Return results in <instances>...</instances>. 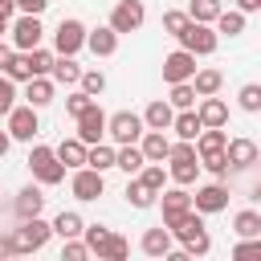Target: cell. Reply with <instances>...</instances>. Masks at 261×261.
Segmentation results:
<instances>
[{
    "label": "cell",
    "mask_w": 261,
    "mask_h": 261,
    "mask_svg": "<svg viewBox=\"0 0 261 261\" xmlns=\"http://www.w3.org/2000/svg\"><path fill=\"white\" fill-rule=\"evenodd\" d=\"M241 110H249V114H261V86L257 82H249V86H241Z\"/></svg>",
    "instance_id": "ab89813d"
},
{
    "label": "cell",
    "mask_w": 261,
    "mask_h": 261,
    "mask_svg": "<svg viewBox=\"0 0 261 261\" xmlns=\"http://www.w3.org/2000/svg\"><path fill=\"white\" fill-rule=\"evenodd\" d=\"M29 57H33V73H37V77H41V73H53V61H57V57H53L49 49L37 45V49H29Z\"/></svg>",
    "instance_id": "60d3db41"
},
{
    "label": "cell",
    "mask_w": 261,
    "mask_h": 261,
    "mask_svg": "<svg viewBox=\"0 0 261 261\" xmlns=\"http://www.w3.org/2000/svg\"><path fill=\"white\" fill-rule=\"evenodd\" d=\"M12 57H16V45H4V41H0V69H8Z\"/></svg>",
    "instance_id": "f907efd6"
},
{
    "label": "cell",
    "mask_w": 261,
    "mask_h": 261,
    "mask_svg": "<svg viewBox=\"0 0 261 261\" xmlns=\"http://www.w3.org/2000/svg\"><path fill=\"white\" fill-rule=\"evenodd\" d=\"M86 33H90V29H86L82 20H73V16H69V20H61V24H57V33H53V49H57V53H65V57H73V53L86 45Z\"/></svg>",
    "instance_id": "ba28073f"
},
{
    "label": "cell",
    "mask_w": 261,
    "mask_h": 261,
    "mask_svg": "<svg viewBox=\"0 0 261 261\" xmlns=\"http://www.w3.org/2000/svg\"><path fill=\"white\" fill-rule=\"evenodd\" d=\"M241 12H261V0H237Z\"/></svg>",
    "instance_id": "816d5d0a"
},
{
    "label": "cell",
    "mask_w": 261,
    "mask_h": 261,
    "mask_svg": "<svg viewBox=\"0 0 261 261\" xmlns=\"http://www.w3.org/2000/svg\"><path fill=\"white\" fill-rule=\"evenodd\" d=\"M49 237H53V224H45L41 216H33V220H20V228H12L8 237H0V245H4V257H20V253L45 249Z\"/></svg>",
    "instance_id": "6da1fadb"
},
{
    "label": "cell",
    "mask_w": 261,
    "mask_h": 261,
    "mask_svg": "<svg viewBox=\"0 0 261 261\" xmlns=\"http://www.w3.org/2000/svg\"><path fill=\"white\" fill-rule=\"evenodd\" d=\"M159 204H163V224H167V228H171L184 212H192V208H196V204H192V196L184 192V184H179V188H171V192H163V196H159Z\"/></svg>",
    "instance_id": "9a60e30c"
},
{
    "label": "cell",
    "mask_w": 261,
    "mask_h": 261,
    "mask_svg": "<svg viewBox=\"0 0 261 261\" xmlns=\"http://www.w3.org/2000/svg\"><path fill=\"white\" fill-rule=\"evenodd\" d=\"M192 86H196V94H200V98H208V94H216V90L224 86V77H220V69H196Z\"/></svg>",
    "instance_id": "d6a6232c"
},
{
    "label": "cell",
    "mask_w": 261,
    "mask_h": 261,
    "mask_svg": "<svg viewBox=\"0 0 261 261\" xmlns=\"http://www.w3.org/2000/svg\"><path fill=\"white\" fill-rule=\"evenodd\" d=\"M192 204L200 212H220V208H228V188L224 184H204V188H196Z\"/></svg>",
    "instance_id": "2e32d148"
},
{
    "label": "cell",
    "mask_w": 261,
    "mask_h": 261,
    "mask_svg": "<svg viewBox=\"0 0 261 261\" xmlns=\"http://www.w3.org/2000/svg\"><path fill=\"white\" fill-rule=\"evenodd\" d=\"M130 253V245H126V237H118V232H110L106 241H102V249H98V257H106V261H122Z\"/></svg>",
    "instance_id": "8d00e7d4"
},
{
    "label": "cell",
    "mask_w": 261,
    "mask_h": 261,
    "mask_svg": "<svg viewBox=\"0 0 261 261\" xmlns=\"http://www.w3.org/2000/svg\"><path fill=\"white\" fill-rule=\"evenodd\" d=\"M57 155H61V163H65V167H86V155H90V143H86V139H61V147H57Z\"/></svg>",
    "instance_id": "7402d4cb"
},
{
    "label": "cell",
    "mask_w": 261,
    "mask_h": 261,
    "mask_svg": "<svg viewBox=\"0 0 261 261\" xmlns=\"http://www.w3.org/2000/svg\"><path fill=\"white\" fill-rule=\"evenodd\" d=\"M220 12H224L220 0H192V4H188V16H192V20H204V24H216Z\"/></svg>",
    "instance_id": "4dcf8cb0"
},
{
    "label": "cell",
    "mask_w": 261,
    "mask_h": 261,
    "mask_svg": "<svg viewBox=\"0 0 261 261\" xmlns=\"http://www.w3.org/2000/svg\"><path fill=\"white\" fill-rule=\"evenodd\" d=\"M200 122H204V126H224V122H228V106H224L216 94H208V98L200 102Z\"/></svg>",
    "instance_id": "603a6c76"
},
{
    "label": "cell",
    "mask_w": 261,
    "mask_h": 261,
    "mask_svg": "<svg viewBox=\"0 0 261 261\" xmlns=\"http://www.w3.org/2000/svg\"><path fill=\"white\" fill-rule=\"evenodd\" d=\"M53 232H57L61 241H69V237H82V232H86V224H82V216H77V212H57Z\"/></svg>",
    "instance_id": "f1b7e54d"
},
{
    "label": "cell",
    "mask_w": 261,
    "mask_h": 261,
    "mask_svg": "<svg viewBox=\"0 0 261 261\" xmlns=\"http://www.w3.org/2000/svg\"><path fill=\"white\" fill-rule=\"evenodd\" d=\"M8 16H12V12H8V8H0V33H8Z\"/></svg>",
    "instance_id": "f5cc1de1"
},
{
    "label": "cell",
    "mask_w": 261,
    "mask_h": 261,
    "mask_svg": "<svg viewBox=\"0 0 261 261\" xmlns=\"http://www.w3.org/2000/svg\"><path fill=\"white\" fill-rule=\"evenodd\" d=\"M82 237H86L90 253H98V249H102V241L110 237V228H106V224H86V232H82Z\"/></svg>",
    "instance_id": "7dc6e473"
},
{
    "label": "cell",
    "mask_w": 261,
    "mask_h": 261,
    "mask_svg": "<svg viewBox=\"0 0 261 261\" xmlns=\"http://www.w3.org/2000/svg\"><path fill=\"white\" fill-rule=\"evenodd\" d=\"M139 179H143L151 192H163V179H167V171H163V163H151V167H143V171H139Z\"/></svg>",
    "instance_id": "b9f144b4"
},
{
    "label": "cell",
    "mask_w": 261,
    "mask_h": 261,
    "mask_svg": "<svg viewBox=\"0 0 261 261\" xmlns=\"http://www.w3.org/2000/svg\"><path fill=\"white\" fill-rule=\"evenodd\" d=\"M188 24H192V16H188V12H179V8H171V12H163V33H167V37H175V41H179Z\"/></svg>",
    "instance_id": "74e56055"
},
{
    "label": "cell",
    "mask_w": 261,
    "mask_h": 261,
    "mask_svg": "<svg viewBox=\"0 0 261 261\" xmlns=\"http://www.w3.org/2000/svg\"><path fill=\"white\" fill-rule=\"evenodd\" d=\"M196 77V53L192 49H175L163 57V82L175 86V82H192Z\"/></svg>",
    "instance_id": "8992f818"
},
{
    "label": "cell",
    "mask_w": 261,
    "mask_h": 261,
    "mask_svg": "<svg viewBox=\"0 0 261 261\" xmlns=\"http://www.w3.org/2000/svg\"><path fill=\"white\" fill-rule=\"evenodd\" d=\"M196 98H200V94H196V86H192V82H175L167 102H171L175 110H192V106H196Z\"/></svg>",
    "instance_id": "e575fe53"
},
{
    "label": "cell",
    "mask_w": 261,
    "mask_h": 261,
    "mask_svg": "<svg viewBox=\"0 0 261 261\" xmlns=\"http://www.w3.org/2000/svg\"><path fill=\"white\" fill-rule=\"evenodd\" d=\"M155 196H159V192H151L143 179H130V184H126V200H130L135 208H151V204H155Z\"/></svg>",
    "instance_id": "d590c367"
},
{
    "label": "cell",
    "mask_w": 261,
    "mask_h": 261,
    "mask_svg": "<svg viewBox=\"0 0 261 261\" xmlns=\"http://www.w3.org/2000/svg\"><path fill=\"white\" fill-rule=\"evenodd\" d=\"M37 130H41V126H37V106H12V110H8V135H12V139L33 143Z\"/></svg>",
    "instance_id": "8fae6325"
},
{
    "label": "cell",
    "mask_w": 261,
    "mask_h": 261,
    "mask_svg": "<svg viewBox=\"0 0 261 261\" xmlns=\"http://www.w3.org/2000/svg\"><path fill=\"white\" fill-rule=\"evenodd\" d=\"M4 73H8L12 82H29V77H37V73H33V57L20 53V49H16V57H12V65H8Z\"/></svg>",
    "instance_id": "f35d334b"
},
{
    "label": "cell",
    "mask_w": 261,
    "mask_h": 261,
    "mask_svg": "<svg viewBox=\"0 0 261 261\" xmlns=\"http://www.w3.org/2000/svg\"><path fill=\"white\" fill-rule=\"evenodd\" d=\"M139 147H143V155H147V163H163V159L171 155V139H167L163 130H147Z\"/></svg>",
    "instance_id": "ffe728a7"
},
{
    "label": "cell",
    "mask_w": 261,
    "mask_h": 261,
    "mask_svg": "<svg viewBox=\"0 0 261 261\" xmlns=\"http://www.w3.org/2000/svg\"><path fill=\"white\" fill-rule=\"evenodd\" d=\"M86 163H90V167H98V171H106V167H114V163H118V151H114V147H106V143H90Z\"/></svg>",
    "instance_id": "836d02e7"
},
{
    "label": "cell",
    "mask_w": 261,
    "mask_h": 261,
    "mask_svg": "<svg viewBox=\"0 0 261 261\" xmlns=\"http://www.w3.org/2000/svg\"><path fill=\"white\" fill-rule=\"evenodd\" d=\"M69 188H73V196H77V200H98V196H102V188H106V179H102V171H98V167H90V163H86V167H77V171H73V184H69Z\"/></svg>",
    "instance_id": "7c38bea8"
},
{
    "label": "cell",
    "mask_w": 261,
    "mask_h": 261,
    "mask_svg": "<svg viewBox=\"0 0 261 261\" xmlns=\"http://www.w3.org/2000/svg\"><path fill=\"white\" fill-rule=\"evenodd\" d=\"M200 167H208L212 175H224V171H228V151H212V155H200Z\"/></svg>",
    "instance_id": "7bdbcfd3"
},
{
    "label": "cell",
    "mask_w": 261,
    "mask_h": 261,
    "mask_svg": "<svg viewBox=\"0 0 261 261\" xmlns=\"http://www.w3.org/2000/svg\"><path fill=\"white\" fill-rule=\"evenodd\" d=\"M171 130L179 135V139H200V130H204V122H200V110H179L175 114V122H171Z\"/></svg>",
    "instance_id": "cb8c5ba5"
},
{
    "label": "cell",
    "mask_w": 261,
    "mask_h": 261,
    "mask_svg": "<svg viewBox=\"0 0 261 261\" xmlns=\"http://www.w3.org/2000/svg\"><path fill=\"white\" fill-rule=\"evenodd\" d=\"M216 33H224V37H241V33H245V12H241V8H232V12L224 8V12L216 16Z\"/></svg>",
    "instance_id": "1f68e13d"
},
{
    "label": "cell",
    "mask_w": 261,
    "mask_h": 261,
    "mask_svg": "<svg viewBox=\"0 0 261 261\" xmlns=\"http://www.w3.org/2000/svg\"><path fill=\"white\" fill-rule=\"evenodd\" d=\"M143 122H147V130H171V122H175V106H171L167 98H155V102L147 106Z\"/></svg>",
    "instance_id": "d6986e66"
},
{
    "label": "cell",
    "mask_w": 261,
    "mask_h": 261,
    "mask_svg": "<svg viewBox=\"0 0 261 261\" xmlns=\"http://www.w3.org/2000/svg\"><path fill=\"white\" fill-rule=\"evenodd\" d=\"M16 8H20V12H33V16H41V12L49 8V0H16Z\"/></svg>",
    "instance_id": "681fc988"
},
{
    "label": "cell",
    "mask_w": 261,
    "mask_h": 261,
    "mask_svg": "<svg viewBox=\"0 0 261 261\" xmlns=\"http://www.w3.org/2000/svg\"><path fill=\"white\" fill-rule=\"evenodd\" d=\"M204 212L200 208H192V212H184L175 224H171V232L184 241V249L192 253V257H204L208 249H212V237H208V228H204V220H200Z\"/></svg>",
    "instance_id": "7a4b0ae2"
},
{
    "label": "cell",
    "mask_w": 261,
    "mask_h": 261,
    "mask_svg": "<svg viewBox=\"0 0 261 261\" xmlns=\"http://www.w3.org/2000/svg\"><path fill=\"white\" fill-rule=\"evenodd\" d=\"M41 37H45V29H41V16H33V12H24V16L12 24V45H16L20 53L37 49V45H41Z\"/></svg>",
    "instance_id": "30bf717a"
},
{
    "label": "cell",
    "mask_w": 261,
    "mask_h": 261,
    "mask_svg": "<svg viewBox=\"0 0 261 261\" xmlns=\"http://www.w3.org/2000/svg\"><path fill=\"white\" fill-rule=\"evenodd\" d=\"M106 122H110V118H106V114H102V106L94 102L90 110H82V114H77V139H86V143H98V139L106 135Z\"/></svg>",
    "instance_id": "4fadbf2b"
},
{
    "label": "cell",
    "mask_w": 261,
    "mask_h": 261,
    "mask_svg": "<svg viewBox=\"0 0 261 261\" xmlns=\"http://www.w3.org/2000/svg\"><path fill=\"white\" fill-rule=\"evenodd\" d=\"M90 106H94V94H86V90H77V94H69V98H65V110H69L73 118H77L82 110H90Z\"/></svg>",
    "instance_id": "bcb514c9"
},
{
    "label": "cell",
    "mask_w": 261,
    "mask_h": 261,
    "mask_svg": "<svg viewBox=\"0 0 261 261\" xmlns=\"http://www.w3.org/2000/svg\"><path fill=\"white\" fill-rule=\"evenodd\" d=\"M12 208H16L20 220H33V216H41V208H45V192H41L37 184H29V188L16 192V204H12Z\"/></svg>",
    "instance_id": "ac0fdd59"
},
{
    "label": "cell",
    "mask_w": 261,
    "mask_h": 261,
    "mask_svg": "<svg viewBox=\"0 0 261 261\" xmlns=\"http://www.w3.org/2000/svg\"><path fill=\"white\" fill-rule=\"evenodd\" d=\"M143 114H130V110H118V114H110V122H106V135L114 139V143H135V139H143Z\"/></svg>",
    "instance_id": "52a82bcc"
},
{
    "label": "cell",
    "mask_w": 261,
    "mask_h": 261,
    "mask_svg": "<svg viewBox=\"0 0 261 261\" xmlns=\"http://www.w3.org/2000/svg\"><path fill=\"white\" fill-rule=\"evenodd\" d=\"M257 200H261V188H257Z\"/></svg>",
    "instance_id": "11a10c76"
},
{
    "label": "cell",
    "mask_w": 261,
    "mask_h": 261,
    "mask_svg": "<svg viewBox=\"0 0 261 261\" xmlns=\"http://www.w3.org/2000/svg\"><path fill=\"white\" fill-rule=\"evenodd\" d=\"M179 45H184V49H192L196 57H208V53H216V45H220V33H216L212 24H204V20H192V24L184 29Z\"/></svg>",
    "instance_id": "5b68a950"
},
{
    "label": "cell",
    "mask_w": 261,
    "mask_h": 261,
    "mask_svg": "<svg viewBox=\"0 0 261 261\" xmlns=\"http://www.w3.org/2000/svg\"><path fill=\"white\" fill-rule=\"evenodd\" d=\"M232 232L237 237H261V212H253V208L237 212L232 216Z\"/></svg>",
    "instance_id": "f546056e"
},
{
    "label": "cell",
    "mask_w": 261,
    "mask_h": 261,
    "mask_svg": "<svg viewBox=\"0 0 261 261\" xmlns=\"http://www.w3.org/2000/svg\"><path fill=\"white\" fill-rule=\"evenodd\" d=\"M143 16H147L143 0H118L114 12H110V29H114V33H135V29L143 24Z\"/></svg>",
    "instance_id": "9c48e42d"
},
{
    "label": "cell",
    "mask_w": 261,
    "mask_h": 261,
    "mask_svg": "<svg viewBox=\"0 0 261 261\" xmlns=\"http://www.w3.org/2000/svg\"><path fill=\"white\" fill-rule=\"evenodd\" d=\"M196 155H200V151H196V143H192V139H179V143H171V155H167V163H171V167H167V175H171L175 184H184V188H188V184L200 175V163H196Z\"/></svg>",
    "instance_id": "277c9868"
},
{
    "label": "cell",
    "mask_w": 261,
    "mask_h": 261,
    "mask_svg": "<svg viewBox=\"0 0 261 261\" xmlns=\"http://www.w3.org/2000/svg\"><path fill=\"white\" fill-rule=\"evenodd\" d=\"M29 171H33V179L45 184V188H53V184L65 179V163H61L57 147H33V151H29Z\"/></svg>",
    "instance_id": "3957f363"
},
{
    "label": "cell",
    "mask_w": 261,
    "mask_h": 261,
    "mask_svg": "<svg viewBox=\"0 0 261 261\" xmlns=\"http://www.w3.org/2000/svg\"><path fill=\"white\" fill-rule=\"evenodd\" d=\"M143 253H147V257H167V253H171V228H167V224L147 228V232H143Z\"/></svg>",
    "instance_id": "44dd1931"
},
{
    "label": "cell",
    "mask_w": 261,
    "mask_h": 261,
    "mask_svg": "<svg viewBox=\"0 0 261 261\" xmlns=\"http://www.w3.org/2000/svg\"><path fill=\"white\" fill-rule=\"evenodd\" d=\"M77 86H82V90H86V94H94V98H98V94H102V90H106V77H102V73H98V69H86V73H82V82H77Z\"/></svg>",
    "instance_id": "f6af8a7d"
},
{
    "label": "cell",
    "mask_w": 261,
    "mask_h": 261,
    "mask_svg": "<svg viewBox=\"0 0 261 261\" xmlns=\"http://www.w3.org/2000/svg\"><path fill=\"white\" fill-rule=\"evenodd\" d=\"M12 106H16V82L4 73V77H0V114H8Z\"/></svg>",
    "instance_id": "ee69618b"
},
{
    "label": "cell",
    "mask_w": 261,
    "mask_h": 261,
    "mask_svg": "<svg viewBox=\"0 0 261 261\" xmlns=\"http://www.w3.org/2000/svg\"><path fill=\"white\" fill-rule=\"evenodd\" d=\"M0 8H8V12H12V8H16V0H0Z\"/></svg>",
    "instance_id": "db71d44e"
},
{
    "label": "cell",
    "mask_w": 261,
    "mask_h": 261,
    "mask_svg": "<svg viewBox=\"0 0 261 261\" xmlns=\"http://www.w3.org/2000/svg\"><path fill=\"white\" fill-rule=\"evenodd\" d=\"M24 98H29V106H37V110H41V106H49V102H53V82H49L45 73H41V77H29Z\"/></svg>",
    "instance_id": "4316f807"
},
{
    "label": "cell",
    "mask_w": 261,
    "mask_h": 261,
    "mask_svg": "<svg viewBox=\"0 0 261 261\" xmlns=\"http://www.w3.org/2000/svg\"><path fill=\"white\" fill-rule=\"evenodd\" d=\"M86 49H90L94 57H114V53H118V33H114L110 24H102V29L86 33Z\"/></svg>",
    "instance_id": "e0dca14e"
},
{
    "label": "cell",
    "mask_w": 261,
    "mask_h": 261,
    "mask_svg": "<svg viewBox=\"0 0 261 261\" xmlns=\"http://www.w3.org/2000/svg\"><path fill=\"white\" fill-rule=\"evenodd\" d=\"M228 167H237V171H245V167H253V163H261V147L253 143V139H228Z\"/></svg>",
    "instance_id": "5bb4252c"
},
{
    "label": "cell",
    "mask_w": 261,
    "mask_h": 261,
    "mask_svg": "<svg viewBox=\"0 0 261 261\" xmlns=\"http://www.w3.org/2000/svg\"><path fill=\"white\" fill-rule=\"evenodd\" d=\"M224 147H228V135H224L220 126H204L200 139H196V151H200V155H212V151H224Z\"/></svg>",
    "instance_id": "83f0119b"
},
{
    "label": "cell",
    "mask_w": 261,
    "mask_h": 261,
    "mask_svg": "<svg viewBox=\"0 0 261 261\" xmlns=\"http://www.w3.org/2000/svg\"><path fill=\"white\" fill-rule=\"evenodd\" d=\"M82 65L73 61V57H65V53H57V61H53V82H61V86H73V82H82Z\"/></svg>",
    "instance_id": "484cf974"
},
{
    "label": "cell",
    "mask_w": 261,
    "mask_h": 261,
    "mask_svg": "<svg viewBox=\"0 0 261 261\" xmlns=\"http://www.w3.org/2000/svg\"><path fill=\"white\" fill-rule=\"evenodd\" d=\"M114 167H122L126 175H139L143 167H147V155H143V147H135V143H122L118 147V163Z\"/></svg>",
    "instance_id": "d4e9b609"
},
{
    "label": "cell",
    "mask_w": 261,
    "mask_h": 261,
    "mask_svg": "<svg viewBox=\"0 0 261 261\" xmlns=\"http://www.w3.org/2000/svg\"><path fill=\"white\" fill-rule=\"evenodd\" d=\"M61 257H65V261H82V257H90V245H82L77 237H69L65 249H61Z\"/></svg>",
    "instance_id": "c3c4849f"
}]
</instances>
